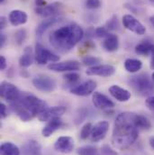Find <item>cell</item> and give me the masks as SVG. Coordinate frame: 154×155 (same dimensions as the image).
<instances>
[{
    "label": "cell",
    "mask_w": 154,
    "mask_h": 155,
    "mask_svg": "<svg viewBox=\"0 0 154 155\" xmlns=\"http://www.w3.org/2000/svg\"><path fill=\"white\" fill-rule=\"evenodd\" d=\"M0 116H1V118H5L6 116H8L7 107L3 103H1V105H0Z\"/></svg>",
    "instance_id": "cell-39"
},
{
    "label": "cell",
    "mask_w": 154,
    "mask_h": 155,
    "mask_svg": "<svg viewBox=\"0 0 154 155\" xmlns=\"http://www.w3.org/2000/svg\"><path fill=\"white\" fill-rule=\"evenodd\" d=\"M109 130V123L107 121H100L97 123L92 129L90 141L92 143H98L105 139Z\"/></svg>",
    "instance_id": "cell-11"
},
{
    "label": "cell",
    "mask_w": 154,
    "mask_h": 155,
    "mask_svg": "<svg viewBox=\"0 0 154 155\" xmlns=\"http://www.w3.org/2000/svg\"><path fill=\"white\" fill-rule=\"evenodd\" d=\"M34 54L31 47H26L25 49L24 54L19 59V64L22 68H28L30 67L34 61Z\"/></svg>",
    "instance_id": "cell-22"
},
{
    "label": "cell",
    "mask_w": 154,
    "mask_h": 155,
    "mask_svg": "<svg viewBox=\"0 0 154 155\" xmlns=\"http://www.w3.org/2000/svg\"><path fill=\"white\" fill-rule=\"evenodd\" d=\"M23 155H42L41 144L34 140L28 141L23 146Z\"/></svg>",
    "instance_id": "cell-21"
},
{
    "label": "cell",
    "mask_w": 154,
    "mask_h": 155,
    "mask_svg": "<svg viewBox=\"0 0 154 155\" xmlns=\"http://www.w3.org/2000/svg\"><path fill=\"white\" fill-rule=\"evenodd\" d=\"M149 143L151 145V147L154 150V136H151L149 139Z\"/></svg>",
    "instance_id": "cell-45"
},
{
    "label": "cell",
    "mask_w": 154,
    "mask_h": 155,
    "mask_svg": "<svg viewBox=\"0 0 154 155\" xmlns=\"http://www.w3.org/2000/svg\"><path fill=\"white\" fill-rule=\"evenodd\" d=\"M7 25V19L5 16H1L0 17V29L4 30Z\"/></svg>",
    "instance_id": "cell-41"
},
{
    "label": "cell",
    "mask_w": 154,
    "mask_h": 155,
    "mask_svg": "<svg viewBox=\"0 0 154 155\" xmlns=\"http://www.w3.org/2000/svg\"><path fill=\"white\" fill-rule=\"evenodd\" d=\"M96 88H97V82L95 80L89 79L71 87L70 93L79 97H87L93 94Z\"/></svg>",
    "instance_id": "cell-9"
},
{
    "label": "cell",
    "mask_w": 154,
    "mask_h": 155,
    "mask_svg": "<svg viewBox=\"0 0 154 155\" xmlns=\"http://www.w3.org/2000/svg\"><path fill=\"white\" fill-rule=\"evenodd\" d=\"M135 124L138 129L143 130H150L152 128V123L151 121L144 116L142 115H135Z\"/></svg>",
    "instance_id": "cell-27"
},
{
    "label": "cell",
    "mask_w": 154,
    "mask_h": 155,
    "mask_svg": "<svg viewBox=\"0 0 154 155\" xmlns=\"http://www.w3.org/2000/svg\"><path fill=\"white\" fill-rule=\"evenodd\" d=\"M152 61H151V64H150V68L152 70H154V44L152 47Z\"/></svg>",
    "instance_id": "cell-43"
},
{
    "label": "cell",
    "mask_w": 154,
    "mask_h": 155,
    "mask_svg": "<svg viewBox=\"0 0 154 155\" xmlns=\"http://www.w3.org/2000/svg\"><path fill=\"white\" fill-rule=\"evenodd\" d=\"M152 81L154 82V72L152 73Z\"/></svg>",
    "instance_id": "cell-47"
},
{
    "label": "cell",
    "mask_w": 154,
    "mask_h": 155,
    "mask_svg": "<svg viewBox=\"0 0 154 155\" xmlns=\"http://www.w3.org/2000/svg\"><path fill=\"white\" fill-rule=\"evenodd\" d=\"M130 86L142 96H152L154 93V82L148 74H139L130 79Z\"/></svg>",
    "instance_id": "cell-4"
},
{
    "label": "cell",
    "mask_w": 154,
    "mask_h": 155,
    "mask_svg": "<svg viewBox=\"0 0 154 155\" xmlns=\"http://www.w3.org/2000/svg\"><path fill=\"white\" fill-rule=\"evenodd\" d=\"M49 70L55 72H70L80 70V63L77 61H66L61 62H53L48 66Z\"/></svg>",
    "instance_id": "cell-10"
},
{
    "label": "cell",
    "mask_w": 154,
    "mask_h": 155,
    "mask_svg": "<svg viewBox=\"0 0 154 155\" xmlns=\"http://www.w3.org/2000/svg\"><path fill=\"white\" fill-rule=\"evenodd\" d=\"M135 113L123 112L116 116L112 134V144L117 149H127L138 139L139 129L135 124Z\"/></svg>",
    "instance_id": "cell-1"
},
{
    "label": "cell",
    "mask_w": 154,
    "mask_h": 155,
    "mask_svg": "<svg viewBox=\"0 0 154 155\" xmlns=\"http://www.w3.org/2000/svg\"><path fill=\"white\" fill-rule=\"evenodd\" d=\"M8 20L13 26H19L25 25L28 20V15L25 11L22 10H13L10 12Z\"/></svg>",
    "instance_id": "cell-19"
},
{
    "label": "cell",
    "mask_w": 154,
    "mask_h": 155,
    "mask_svg": "<svg viewBox=\"0 0 154 155\" xmlns=\"http://www.w3.org/2000/svg\"><path fill=\"white\" fill-rule=\"evenodd\" d=\"M1 155H20L21 152L17 145L11 142H5L0 146Z\"/></svg>",
    "instance_id": "cell-24"
},
{
    "label": "cell",
    "mask_w": 154,
    "mask_h": 155,
    "mask_svg": "<svg viewBox=\"0 0 154 155\" xmlns=\"http://www.w3.org/2000/svg\"><path fill=\"white\" fill-rule=\"evenodd\" d=\"M61 8H62V5L59 2H55L50 5H46L45 6L42 7H36L35 12L37 15L42 17L49 18V17L56 16L58 14H60Z\"/></svg>",
    "instance_id": "cell-15"
},
{
    "label": "cell",
    "mask_w": 154,
    "mask_h": 155,
    "mask_svg": "<svg viewBox=\"0 0 154 155\" xmlns=\"http://www.w3.org/2000/svg\"><path fill=\"white\" fill-rule=\"evenodd\" d=\"M63 121L61 120V117H56L53 118L50 121H48V123L45 124V126L42 128L41 130V134L43 137H50L51 134H53L56 131H58L59 129H61L63 126Z\"/></svg>",
    "instance_id": "cell-17"
},
{
    "label": "cell",
    "mask_w": 154,
    "mask_h": 155,
    "mask_svg": "<svg viewBox=\"0 0 154 155\" xmlns=\"http://www.w3.org/2000/svg\"><path fill=\"white\" fill-rule=\"evenodd\" d=\"M100 155H118V153L109 145L105 144L100 149Z\"/></svg>",
    "instance_id": "cell-35"
},
{
    "label": "cell",
    "mask_w": 154,
    "mask_h": 155,
    "mask_svg": "<svg viewBox=\"0 0 154 155\" xmlns=\"http://www.w3.org/2000/svg\"><path fill=\"white\" fill-rule=\"evenodd\" d=\"M123 26L127 30H129V31H131V32H133L138 35H143L146 33L145 26L138 19H136L134 16H133L132 15H123Z\"/></svg>",
    "instance_id": "cell-8"
},
{
    "label": "cell",
    "mask_w": 154,
    "mask_h": 155,
    "mask_svg": "<svg viewBox=\"0 0 154 155\" xmlns=\"http://www.w3.org/2000/svg\"><path fill=\"white\" fill-rule=\"evenodd\" d=\"M35 4H36L37 7H42L47 5L44 0H35Z\"/></svg>",
    "instance_id": "cell-44"
},
{
    "label": "cell",
    "mask_w": 154,
    "mask_h": 155,
    "mask_svg": "<svg viewBox=\"0 0 154 155\" xmlns=\"http://www.w3.org/2000/svg\"><path fill=\"white\" fill-rule=\"evenodd\" d=\"M34 59L39 65H45L49 61L51 62H58L60 61V56L45 48L41 43H36L35 51H34Z\"/></svg>",
    "instance_id": "cell-5"
},
{
    "label": "cell",
    "mask_w": 154,
    "mask_h": 155,
    "mask_svg": "<svg viewBox=\"0 0 154 155\" xmlns=\"http://www.w3.org/2000/svg\"><path fill=\"white\" fill-rule=\"evenodd\" d=\"M109 30L104 26V27H97V29H95V36L98 37V38H106L109 35Z\"/></svg>",
    "instance_id": "cell-34"
},
{
    "label": "cell",
    "mask_w": 154,
    "mask_h": 155,
    "mask_svg": "<svg viewBox=\"0 0 154 155\" xmlns=\"http://www.w3.org/2000/svg\"><path fill=\"white\" fill-rule=\"evenodd\" d=\"M119 21H118V17L116 15H113L106 24V27L109 30V31H116L119 29Z\"/></svg>",
    "instance_id": "cell-33"
},
{
    "label": "cell",
    "mask_w": 154,
    "mask_h": 155,
    "mask_svg": "<svg viewBox=\"0 0 154 155\" xmlns=\"http://www.w3.org/2000/svg\"><path fill=\"white\" fill-rule=\"evenodd\" d=\"M92 102L93 105L95 106V107L100 109V110H107V109H111L115 107L114 102L109 99L106 95L95 91L93 93L92 96Z\"/></svg>",
    "instance_id": "cell-14"
},
{
    "label": "cell",
    "mask_w": 154,
    "mask_h": 155,
    "mask_svg": "<svg viewBox=\"0 0 154 155\" xmlns=\"http://www.w3.org/2000/svg\"><path fill=\"white\" fill-rule=\"evenodd\" d=\"M87 114H88L87 113V110L86 109V108H80L79 109V113H77V118H76V123L77 124H80V123H82L83 122V120L85 119V117L87 116Z\"/></svg>",
    "instance_id": "cell-37"
},
{
    "label": "cell",
    "mask_w": 154,
    "mask_h": 155,
    "mask_svg": "<svg viewBox=\"0 0 154 155\" xmlns=\"http://www.w3.org/2000/svg\"><path fill=\"white\" fill-rule=\"evenodd\" d=\"M150 23L152 25V26L154 27V15H152V16L150 17Z\"/></svg>",
    "instance_id": "cell-46"
},
{
    "label": "cell",
    "mask_w": 154,
    "mask_h": 155,
    "mask_svg": "<svg viewBox=\"0 0 154 155\" xmlns=\"http://www.w3.org/2000/svg\"><path fill=\"white\" fill-rule=\"evenodd\" d=\"M10 106L23 122H29L38 117L48 107L43 100L27 92H22L15 101L10 103Z\"/></svg>",
    "instance_id": "cell-3"
},
{
    "label": "cell",
    "mask_w": 154,
    "mask_h": 155,
    "mask_svg": "<svg viewBox=\"0 0 154 155\" xmlns=\"http://www.w3.org/2000/svg\"><path fill=\"white\" fill-rule=\"evenodd\" d=\"M116 72V68L109 64H99L91 68H88L86 71L88 76H99V77H110Z\"/></svg>",
    "instance_id": "cell-13"
},
{
    "label": "cell",
    "mask_w": 154,
    "mask_h": 155,
    "mask_svg": "<svg viewBox=\"0 0 154 155\" xmlns=\"http://www.w3.org/2000/svg\"><path fill=\"white\" fill-rule=\"evenodd\" d=\"M5 42H6V35L4 33H1L0 34V47L1 48L4 47Z\"/></svg>",
    "instance_id": "cell-42"
},
{
    "label": "cell",
    "mask_w": 154,
    "mask_h": 155,
    "mask_svg": "<svg viewBox=\"0 0 154 155\" xmlns=\"http://www.w3.org/2000/svg\"><path fill=\"white\" fill-rule=\"evenodd\" d=\"M77 155H100L98 149L95 146L85 145L77 150Z\"/></svg>",
    "instance_id": "cell-28"
},
{
    "label": "cell",
    "mask_w": 154,
    "mask_h": 155,
    "mask_svg": "<svg viewBox=\"0 0 154 155\" xmlns=\"http://www.w3.org/2000/svg\"><path fill=\"white\" fill-rule=\"evenodd\" d=\"M5 2V0H0V3L2 4V3H4Z\"/></svg>",
    "instance_id": "cell-49"
},
{
    "label": "cell",
    "mask_w": 154,
    "mask_h": 155,
    "mask_svg": "<svg viewBox=\"0 0 154 155\" xmlns=\"http://www.w3.org/2000/svg\"><path fill=\"white\" fill-rule=\"evenodd\" d=\"M92 129H93V125L91 123L85 124L84 126L81 128V131H80V134H79L80 139L81 140H87L88 137H90Z\"/></svg>",
    "instance_id": "cell-30"
},
{
    "label": "cell",
    "mask_w": 154,
    "mask_h": 155,
    "mask_svg": "<svg viewBox=\"0 0 154 155\" xmlns=\"http://www.w3.org/2000/svg\"><path fill=\"white\" fill-rule=\"evenodd\" d=\"M84 32L82 28L75 23L67 25L53 31L49 41L51 45L59 51L67 52L72 50L82 40Z\"/></svg>",
    "instance_id": "cell-2"
},
{
    "label": "cell",
    "mask_w": 154,
    "mask_h": 155,
    "mask_svg": "<svg viewBox=\"0 0 154 155\" xmlns=\"http://www.w3.org/2000/svg\"><path fill=\"white\" fill-rule=\"evenodd\" d=\"M6 66H7L6 59H5L4 56H2V55H1V56H0V69H1V71L5 70Z\"/></svg>",
    "instance_id": "cell-40"
},
{
    "label": "cell",
    "mask_w": 154,
    "mask_h": 155,
    "mask_svg": "<svg viewBox=\"0 0 154 155\" xmlns=\"http://www.w3.org/2000/svg\"><path fill=\"white\" fill-rule=\"evenodd\" d=\"M100 62H101V60L99 58H97V57H95V56L87 55V56H85L82 59V63L85 66H87L89 68L97 66V65H99Z\"/></svg>",
    "instance_id": "cell-29"
},
{
    "label": "cell",
    "mask_w": 154,
    "mask_h": 155,
    "mask_svg": "<svg viewBox=\"0 0 154 155\" xmlns=\"http://www.w3.org/2000/svg\"><path fill=\"white\" fill-rule=\"evenodd\" d=\"M21 91L19 88L8 82V81H2L1 86H0V96L3 99L8 101L9 103H12L15 101L21 95Z\"/></svg>",
    "instance_id": "cell-6"
},
{
    "label": "cell",
    "mask_w": 154,
    "mask_h": 155,
    "mask_svg": "<svg viewBox=\"0 0 154 155\" xmlns=\"http://www.w3.org/2000/svg\"><path fill=\"white\" fill-rule=\"evenodd\" d=\"M109 93L119 102H127L132 96L129 90L117 85H113L109 87Z\"/></svg>",
    "instance_id": "cell-18"
},
{
    "label": "cell",
    "mask_w": 154,
    "mask_h": 155,
    "mask_svg": "<svg viewBox=\"0 0 154 155\" xmlns=\"http://www.w3.org/2000/svg\"><path fill=\"white\" fill-rule=\"evenodd\" d=\"M104 49L108 52L116 51L119 48V39L116 35H109L103 41Z\"/></svg>",
    "instance_id": "cell-23"
},
{
    "label": "cell",
    "mask_w": 154,
    "mask_h": 155,
    "mask_svg": "<svg viewBox=\"0 0 154 155\" xmlns=\"http://www.w3.org/2000/svg\"><path fill=\"white\" fill-rule=\"evenodd\" d=\"M124 68L130 73H136L143 68V62L138 59H126Z\"/></svg>",
    "instance_id": "cell-25"
},
{
    "label": "cell",
    "mask_w": 154,
    "mask_h": 155,
    "mask_svg": "<svg viewBox=\"0 0 154 155\" xmlns=\"http://www.w3.org/2000/svg\"><path fill=\"white\" fill-rule=\"evenodd\" d=\"M61 19H62V17L61 15H56V16L49 17V18L43 20L41 23L39 24V25L36 28V35L38 36H41L50 27H51L54 25H56L57 23H59Z\"/></svg>",
    "instance_id": "cell-20"
},
{
    "label": "cell",
    "mask_w": 154,
    "mask_h": 155,
    "mask_svg": "<svg viewBox=\"0 0 154 155\" xmlns=\"http://www.w3.org/2000/svg\"><path fill=\"white\" fill-rule=\"evenodd\" d=\"M145 105L150 110L154 112V96H150L147 97V99L145 100Z\"/></svg>",
    "instance_id": "cell-38"
},
{
    "label": "cell",
    "mask_w": 154,
    "mask_h": 155,
    "mask_svg": "<svg viewBox=\"0 0 154 155\" xmlns=\"http://www.w3.org/2000/svg\"><path fill=\"white\" fill-rule=\"evenodd\" d=\"M34 87L41 92H51L56 88V81L46 75H39L33 79Z\"/></svg>",
    "instance_id": "cell-7"
},
{
    "label": "cell",
    "mask_w": 154,
    "mask_h": 155,
    "mask_svg": "<svg viewBox=\"0 0 154 155\" xmlns=\"http://www.w3.org/2000/svg\"><path fill=\"white\" fill-rule=\"evenodd\" d=\"M152 43L147 41H142L139 44H137L135 46V51L137 54L139 55H143V56H147L152 52Z\"/></svg>",
    "instance_id": "cell-26"
},
{
    "label": "cell",
    "mask_w": 154,
    "mask_h": 155,
    "mask_svg": "<svg viewBox=\"0 0 154 155\" xmlns=\"http://www.w3.org/2000/svg\"><path fill=\"white\" fill-rule=\"evenodd\" d=\"M74 140L70 136H61L54 143L55 151L64 154L70 153L74 150Z\"/></svg>",
    "instance_id": "cell-12"
},
{
    "label": "cell",
    "mask_w": 154,
    "mask_h": 155,
    "mask_svg": "<svg viewBox=\"0 0 154 155\" xmlns=\"http://www.w3.org/2000/svg\"><path fill=\"white\" fill-rule=\"evenodd\" d=\"M27 37V32L25 29H19L15 33V41L17 45H22Z\"/></svg>",
    "instance_id": "cell-31"
},
{
    "label": "cell",
    "mask_w": 154,
    "mask_h": 155,
    "mask_svg": "<svg viewBox=\"0 0 154 155\" xmlns=\"http://www.w3.org/2000/svg\"><path fill=\"white\" fill-rule=\"evenodd\" d=\"M64 79L69 83V84H70V85H74V84H76L77 81L80 79V75L77 73V72H75V71H70V72H68V73H66L64 76Z\"/></svg>",
    "instance_id": "cell-32"
},
{
    "label": "cell",
    "mask_w": 154,
    "mask_h": 155,
    "mask_svg": "<svg viewBox=\"0 0 154 155\" xmlns=\"http://www.w3.org/2000/svg\"><path fill=\"white\" fill-rule=\"evenodd\" d=\"M66 112V107H47L40 116H38V119L41 122H48L53 118L56 117H61L63 114Z\"/></svg>",
    "instance_id": "cell-16"
},
{
    "label": "cell",
    "mask_w": 154,
    "mask_h": 155,
    "mask_svg": "<svg viewBox=\"0 0 154 155\" xmlns=\"http://www.w3.org/2000/svg\"><path fill=\"white\" fill-rule=\"evenodd\" d=\"M86 6L88 9H97L101 6V2L100 0H87L86 2Z\"/></svg>",
    "instance_id": "cell-36"
},
{
    "label": "cell",
    "mask_w": 154,
    "mask_h": 155,
    "mask_svg": "<svg viewBox=\"0 0 154 155\" xmlns=\"http://www.w3.org/2000/svg\"><path fill=\"white\" fill-rule=\"evenodd\" d=\"M149 1H150V2H151L152 4H153V5H154V0H149Z\"/></svg>",
    "instance_id": "cell-48"
}]
</instances>
